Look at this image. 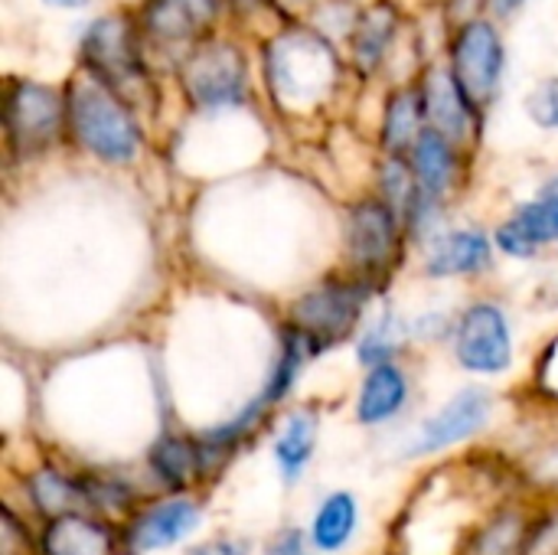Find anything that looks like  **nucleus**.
Listing matches in <instances>:
<instances>
[{"label":"nucleus","mask_w":558,"mask_h":555,"mask_svg":"<svg viewBox=\"0 0 558 555\" xmlns=\"http://www.w3.org/2000/svg\"><path fill=\"white\" fill-rule=\"evenodd\" d=\"M271 95L284 108H311L337 88L340 62L333 46L314 29H284L265 49Z\"/></svg>","instance_id":"obj_1"},{"label":"nucleus","mask_w":558,"mask_h":555,"mask_svg":"<svg viewBox=\"0 0 558 555\" xmlns=\"http://www.w3.org/2000/svg\"><path fill=\"white\" fill-rule=\"evenodd\" d=\"M69 124L75 141L105 164H128L141 150V124L131 105L114 95L108 85L92 79L88 72L78 75L65 98Z\"/></svg>","instance_id":"obj_2"},{"label":"nucleus","mask_w":558,"mask_h":555,"mask_svg":"<svg viewBox=\"0 0 558 555\" xmlns=\"http://www.w3.org/2000/svg\"><path fill=\"white\" fill-rule=\"evenodd\" d=\"M369 301V281L366 278H327L314 291L294 301L291 307V327L301 330L314 350L337 347L347 340Z\"/></svg>","instance_id":"obj_3"},{"label":"nucleus","mask_w":558,"mask_h":555,"mask_svg":"<svg viewBox=\"0 0 558 555\" xmlns=\"http://www.w3.org/2000/svg\"><path fill=\"white\" fill-rule=\"evenodd\" d=\"M78 52H82L85 72L131 105V98L144 85V65L137 56L134 26L121 13L101 16L85 29Z\"/></svg>","instance_id":"obj_4"},{"label":"nucleus","mask_w":558,"mask_h":555,"mask_svg":"<svg viewBox=\"0 0 558 555\" xmlns=\"http://www.w3.org/2000/svg\"><path fill=\"white\" fill-rule=\"evenodd\" d=\"M248 69L245 56L232 43H199L183 65V88L199 108H229L245 98Z\"/></svg>","instance_id":"obj_5"},{"label":"nucleus","mask_w":558,"mask_h":555,"mask_svg":"<svg viewBox=\"0 0 558 555\" xmlns=\"http://www.w3.org/2000/svg\"><path fill=\"white\" fill-rule=\"evenodd\" d=\"M451 75L474 111L494 101L504 75V43L494 23L487 20L464 23L451 49Z\"/></svg>","instance_id":"obj_6"},{"label":"nucleus","mask_w":558,"mask_h":555,"mask_svg":"<svg viewBox=\"0 0 558 555\" xmlns=\"http://www.w3.org/2000/svg\"><path fill=\"white\" fill-rule=\"evenodd\" d=\"M454 353L468 373H481V376L507 373L513 363V334L507 314L487 301L471 304L458 321Z\"/></svg>","instance_id":"obj_7"},{"label":"nucleus","mask_w":558,"mask_h":555,"mask_svg":"<svg viewBox=\"0 0 558 555\" xmlns=\"http://www.w3.org/2000/svg\"><path fill=\"white\" fill-rule=\"evenodd\" d=\"M399 245V213L386 200H366L350 209L347 222V249L360 278L373 281L376 275L392 268Z\"/></svg>","instance_id":"obj_8"},{"label":"nucleus","mask_w":558,"mask_h":555,"mask_svg":"<svg viewBox=\"0 0 558 555\" xmlns=\"http://www.w3.org/2000/svg\"><path fill=\"white\" fill-rule=\"evenodd\" d=\"M62 118H69V108L49 85L20 82L7 95V137L26 154L49 147L62 128Z\"/></svg>","instance_id":"obj_9"},{"label":"nucleus","mask_w":558,"mask_h":555,"mask_svg":"<svg viewBox=\"0 0 558 555\" xmlns=\"http://www.w3.org/2000/svg\"><path fill=\"white\" fill-rule=\"evenodd\" d=\"M490 419V396L484 389H461L448 406H441L415 435L409 445V458L418 455H438L445 448H454L468 438H474Z\"/></svg>","instance_id":"obj_10"},{"label":"nucleus","mask_w":558,"mask_h":555,"mask_svg":"<svg viewBox=\"0 0 558 555\" xmlns=\"http://www.w3.org/2000/svg\"><path fill=\"white\" fill-rule=\"evenodd\" d=\"M199 527V507L190 497H170L160 504H150L137 517H131L124 530V553L147 555L170 550L183 543Z\"/></svg>","instance_id":"obj_11"},{"label":"nucleus","mask_w":558,"mask_h":555,"mask_svg":"<svg viewBox=\"0 0 558 555\" xmlns=\"http://www.w3.org/2000/svg\"><path fill=\"white\" fill-rule=\"evenodd\" d=\"M497 249L510 258H533L543 245L558 242V196L539 193L523 203L494 236Z\"/></svg>","instance_id":"obj_12"},{"label":"nucleus","mask_w":558,"mask_h":555,"mask_svg":"<svg viewBox=\"0 0 558 555\" xmlns=\"http://www.w3.org/2000/svg\"><path fill=\"white\" fill-rule=\"evenodd\" d=\"M216 20V0H147L144 29L163 46H183L209 33Z\"/></svg>","instance_id":"obj_13"},{"label":"nucleus","mask_w":558,"mask_h":555,"mask_svg":"<svg viewBox=\"0 0 558 555\" xmlns=\"http://www.w3.org/2000/svg\"><path fill=\"white\" fill-rule=\"evenodd\" d=\"M418 92H422V101H425V118L432 121L428 128L445 134L451 144H458V141H464L471 134L474 108H471V101L464 98L461 85L454 82V75L448 69H428Z\"/></svg>","instance_id":"obj_14"},{"label":"nucleus","mask_w":558,"mask_h":555,"mask_svg":"<svg viewBox=\"0 0 558 555\" xmlns=\"http://www.w3.org/2000/svg\"><path fill=\"white\" fill-rule=\"evenodd\" d=\"M490 239L481 229H454L441 236L425 262V272L432 278H458V275H477L490 268Z\"/></svg>","instance_id":"obj_15"},{"label":"nucleus","mask_w":558,"mask_h":555,"mask_svg":"<svg viewBox=\"0 0 558 555\" xmlns=\"http://www.w3.org/2000/svg\"><path fill=\"white\" fill-rule=\"evenodd\" d=\"M409 402V379L396 363L373 366L356 396V422L360 425H386Z\"/></svg>","instance_id":"obj_16"},{"label":"nucleus","mask_w":558,"mask_h":555,"mask_svg":"<svg viewBox=\"0 0 558 555\" xmlns=\"http://www.w3.org/2000/svg\"><path fill=\"white\" fill-rule=\"evenodd\" d=\"M412 170H415V180L422 186V193L428 200H441L454 177H458V154H454V144L438 134L435 128H425L412 147Z\"/></svg>","instance_id":"obj_17"},{"label":"nucleus","mask_w":558,"mask_h":555,"mask_svg":"<svg viewBox=\"0 0 558 555\" xmlns=\"http://www.w3.org/2000/svg\"><path fill=\"white\" fill-rule=\"evenodd\" d=\"M111 530L82 514L49 520L43 536V555H111Z\"/></svg>","instance_id":"obj_18"},{"label":"nucleus","mask_w":558,"mask_h":555,"mask_svg":"<svg viewBox=\"0 0 558 555\" xmlns=\"http://www.w3.org/2000/svg\"><path fill=\"white\" fill-rule=\"evenodd\" d=\"M356 523H360V507H356V497L350 491H333L320 510L314 514V523H311V543L320 555H333L340 550L350 546L353 533H356Z\"/></svg>","instance_id":"obj_19"},{"label":"nucleus","mask_w":558,"mask_h":555,"mask_svg":"<svg viewBox=\"0 0 558 555\" xmlns=\"http://www.w3.org/2000/svg\"><path fill=\"white\" fill-rule=\"evenodd\" d=\"M150 468L167 487H186L190 481L209 471V458L203 445L183 435H163L150 448Z\"/></svg>","instance_id":"obj_20"},{"label":"nucleus","mask_w":558,"mask_h":555,"mask_svg":"<svg viewBox=\"0 0 558 555\" xmlns=\"http://www.w3.org/2000/svg\"><path fill=\"white\" fill-rule=\"evenodd\" d=\"M314 451H317V415L301 409L284 422L281 435L275 442V461H278L281 478L288 484L301 481L311 458H314Z\"/></svg>","instance_id":"obj_21"},{"label":"nucleus","mask_w":558,"mask_h":555,"mask_svg":"<svg viewBox=\"0 0 558 555\" xmlns=\"http://www.w3.org/2000/svg\"><path fill=\"white\" fill-rule=\"evenodd\" d=\"M392 36H396V7L392 3H373L356 20V33H353L356 65L363 72H373L379 65V59L386 56Z\"/></svg>","instance_id":"obj_22"},{"label":"nucleus","mask_w":558,"mask_h":555,"mask_svg":"<svg viewBox=\"0 0 558 555\" xmlns=\"http://www.w3.org/2000/svg\"><path fill=\"white\" fill-rule=\"evenodd\" d=\"M425 118V101H422V92H396L389 98V108H386V124H383V141H386V150L392 157H399L405 147H415L418 134L425 131L422 128Z\"/></svg>","instance_id":"obj_23"},{"label":"nucleus","mask_w":558,"mask_h":555,"mask_svg":"<svg viewBox=\"0 0 558 555\" xmlns=\"http://www.w3.org/2000/svg\"><path fill=\"white\" fill-rule=\"evenodd\" d=\"M29 494H33V504L49 517V520H59V517H69V514H78V507L85 504L82 497V481L78 478H65L52 468H39L29 474L26 481Z\"/></svg>","instance_id":"obj_24"},{"label":"nucleus","mask_w":558,"mask_h":555,"mask_svg":"<svg viewBox=\"0 0 558 555\" xmlns=\"http://www.w3.org/2000/svg\"><path fill=\"white\" fill-rule=\"evenodd\" d=\"M311 357H317L314 343H311L301 330H294V327L288 324L284 340H281V357H278V363H275V370H271L268 389L262 393L268 406L281 402V399L294 389V383H298V376H301V370H304V363H307Z\"/></svg>","instance_id":"obj_25"},{"label":"nucleus","mask_w":558,"mask_h":555,"mask_svg":"<svg viewBox=\"0 0 558 555\" xmlns=\"http://www.w3.org/2000/svg\"><path fill=\"white\" fill-rule=\"evenodd\" d=\"M526 550V520L520 514H500L471 540V555H523Z\"/></svg>","instance_id":"obj_26"},{"label":"nucleus","mask_w":558,"mask_h":555,"mask_svg":"<svg viewBox=\"0 0 558 555\" xmlns=\"http://www.w3.org/2000/svg\"><path fill=\"white\" fill-rule=\"evenodd\" d=\"M399 347H402V334H399V324H396V317L392 314H386L379 324H373L369 330H366V337H363V343H360V350H356V357H360V363L363 366H383V363H392V357L399 353Z\"/></svg>","instance_id":"obj_27"},{"label":"nucleus","mask_w":558,"mask_h":555,"mask_svg":"<svg viewBox=\"0 0 558 555\" xmlns=\"http://www.w3.org/2000/svg\"><path fill=\"white\" fill-rule=\"evenodd\" d=\"M526 114L539 124V128H549L558 131V79H546L539 82L530 98H526Z\"/></svg>","instance_id":"obj_28"},{"label":"nucleus","mask_w":558,"mask_h":555,"mask_svg":"<svg viewBox=\"0 0 558 555\" xmlns=\"http://www.w3.org/2000/svg\"><path fill=\"white\" fill-rule=\"evenodd\" d=\"M262 555H317L311 536H304L301 530H281Z\"/></svg>","instance_id":"obj_29"},{"label":"nucleus","mask_w":558,"mask_h":555,"mask_svg":"<svg viewBox=\"0 0 558 555\" xmlns=\"http://www.w3.org/2000/svg\"><path fill=\"white\" fill-rule=\"evenodd\" d=\"M190 555H252V543L242 536H216V540L190 550Z\"/></svg>","instance_id":"obj_30"},{"label":"nucleus","mask_w":558,"mask_h":555,"mask_svg":"<svg viewBox=\"0 0 558 555\" xmlns=\"http://www.w3.org/2000/svg\"><path fill=\"white\" fill-rule=\"evenodd\" d=\"M526 0H490V7L497 10V16H510L517 7H523Z\"/></svg>","instance_id":"obj_31"},{"label":"nucleus","mask_w":558,"mask_h":555,"mask_svg":"<svg viewBox=\"0 0 558 555\" xmlns=\"http://www.w3.org/2000/svg\"><path fill=\"white\" fill-rule=\"evenodd\" d=\"M46 3H52V7H85L88 0H46Z\"/></svg>","instance_id":"obj_32"},{"label":"nucleus","mask_w":558,"mask_h":555,"mask_svg":"<svg viewBox=\"0 0 558 555\" xmlns=\"http://www.w3.org/2000/svg\"><path fill=\"white\" fill-rule=\"evenodd\" d=\"M543 193H553V196H558V173L549 180V183H546V190H543Z\"/></svg>","instance_id":"obj_33"}]
</instances>
